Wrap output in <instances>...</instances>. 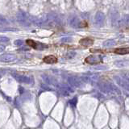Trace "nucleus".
Segmentation results:
<instances>
[{"mask_svg":"<svg viewBox=\"0 0 129 129\" xmlns=\"http://www.w3.org/2000/svg\"><path fill=\"white\" fill-rule=\"evenodd\" d=\"M116 45V41L113 40H107L106 42H104V45L107 46V47H110V46H113Z\"/></svg>","mask_w":129,"mask_h":129,"instance_id":"obj_6","label":"nucleus"},{"mask_svg":"<svg viewBox=\"0 0 129 129\" xmlns=\"http://www.w3.org/2000/svg\"><path fill=\"white\" fill-rule=\"evenodd\" d=\"M85 61L90 64H96L102 62V57L97 56V55H91V56L87 57Z\"/></svg>","mask_w":129,"mask_h":129,"instance_id":"obj_1","label":"nucleus"},{"mask_svg":"<svg viewBox=\"0 0 129 129\" xmlns=\"http://www.w3.org/2000/svg\"><path fill=\"white\" fill-rule=\"evenodd\" d=\"M43 61L47 64H54L57 62V58L53 55H48L44 57Z\"/></svg>","mask_w":129,"mask_h":129,"instance_id":"obj_3","label":"nucleus"},{"mask_svg":"<svg viewBox=\"0 0 129 129\" xmlns=\"http://www.w3.org/2000/svg\"><path fill=\"white\" fill-rule=\"evenodd\" d=\"M74 55H75L74 52H69V53H68L67 57H68V58H72V57H74Z\"/></svg>","mask_w":129,"mask_h":129,"instance_id":"obj_7","label":"nucleus"},{"mask_svg":"<svg viewBox=\"0 0 129 129\" xmlns=\"http://www.w3.org/2000/svg\"><path fill=\"white\" fill-rule=\"evenodd\" d=\"M26 44L28 46H30V47H32V48H38V44L35 42L34 40H26Z\"/></svg>","mask_w":129,"mask_h":129,"instance_id":"obj_5","label":"nucleus"},{"mask_svg":"<svg viewBox=\"0 0 129 129\" xmlns=\"http://www.w3.org/2000/svg\"><path fill=\"white\" fill-rule=\"evenodd\" d=\"M79 44L82 46H83V47H89V46H92V45H93L94 40L92 38L86 37V38L82 39V40L79 41Z\"/></svg>","mask_w":129,"mask_h":129,"instance_id":"obj_2","label":"nucleus"},{"mask_svg":"<svg viewBox=\"0 0 129 129\" xmlns=\"http://www.w3.org/2000/svg\"><path fill=\"white\" fill-rule=\"evenodd\" d=\"M114 52L116 54H120V55H124V54H128L129 53V48H116L114 50Z\"/></svg>","mask_w":129,"mask_h":129,"instance_id":"obj_4","label":"nucleus"}]
</instances>
